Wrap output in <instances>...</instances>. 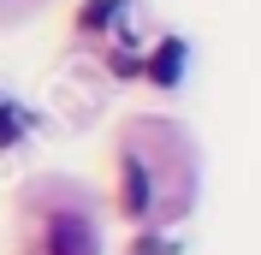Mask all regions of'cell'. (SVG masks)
Instances as JSON below:
<instances>
[{
  "mask_svg": "<svg viewBox=\"0 0 261 255\" xmlns=\"http://www.w3.org/2000/svg\"><path fill=\"white\" fill-rule=\"evenodd\" d=\"M36 255H95V232H89L83 214H54L42 243H36Z\"/></svg>",
  "mask_w": 261,
  "mask_h": 255,
  "instance_id": "1",
  "label": "cell"
},
{
  "mask_svg": "<svg viewBox=\"0 0 261 255\" xmlns=\"http://www.w3.org/2000/svg\"><path fill=\"white\" fill-rule=\"evenodd\" d=\"M119 178H125V184H119V208H125L130 220H143V214H148V172L137 166V155H125Z\"/></svg>",
  "mask_w": 261,
  "mask_h": 255,
  "instance_id": "2",
  "label": "cell"
},
{
  "mask_svg": "<svg viewBox=\"0 0 261 255\" xmlns=\"http://www.w3.org/2000/svg\"><path fill=\"white\" fill-rule=\"evenodd\" d=\"M178 78H184V42H178V36H166L161 48L148 54V83H161V89H172Z\"/></svg>",
  "mask_w": 261,
  "mask_h": 255,
  "instance_id": "3",
  "label": "cell"
},
{
  "mask_svg": "<svg viewBox=\"0 0 261 255\" xmlns=\"http://www.w3.org/2000/svg\"><path fill=\"white\" fill-rule=\"evenodd\" d=\"M18 131H24V113H18L12 101L0 95V148H6V143H18Z\"/></svg>",
  "mask_w": 261,
  "mask_h": 255,
  "instance_id": "4",
  "label": "cell"
}]
</instances>
